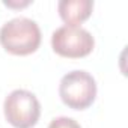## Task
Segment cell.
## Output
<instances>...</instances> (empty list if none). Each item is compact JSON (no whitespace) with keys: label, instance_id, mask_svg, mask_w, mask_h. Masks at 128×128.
<instances>
[{"label":"cell","instance_id":"2","mask_svg":"<svg viewBox=\"0 0 128 128\" xmlns=\"http://www.w3.org/2000/svg\"><path fill=\"white\" fill-rule=\"evenodd\" d=\"M62 102L72 110H84L96 98V82L83 70H76L65 74L59 84Z\"/></svg>","mask_w":128,"mask_h":128},{"label":"cell","instance_id":"7","mask_svg":"<svg viewBox=\"0 0 128 128\" xmlns=\"http://www.w3.org/2000/svg\"><path fill=\"white\" fill-rule=\"evenodd\" d=\"M32 2L30 0H3V5L5 6H8V8H15V9H18V8H26V6H29Z\"/></svg>","mask_w":128,"mask_h":128},{"label":"cell","instance_id":"4","mask_svg":"<svg viewBox=\"0 0 128 128\" xmlns=\"http://www.w3.org/2000/svg\"><path fill=\"white\" fill-rule=\"evenodd\" d=\"M51 47L62 57L78 59L92 53L95 39L86 29L80 26H62L51 35Z\"/></svg>","mask_w":128,"mask_h":128},{"label":"cell","instance_id":"3","mask_svg":"<svg viewBox=\"0 0 128 128\" xmlns=\"http://www.w3.org/2000/svg\"><path fill=\"white\" fill-rule=\"evenodd\" d=\"M3 112L14 128H32L39 120L41 104L30 90L15 89L5 98Z\"/></svg>","mask_w":128,"mask_h":128},{"label":"cell","instance_id":"6","mask_svg":"<svg viewBox=\"0 0 128 128\" xmlns=\"http://www.w3.org/2000/svg\"><path fill=\"white\" fill-rule=\"evenodd\" d=\"M48 128H82L80 124L77 120H74L72 118H66V116H59L56 119H53L48 125Z\"/></svg>","mask_w":128,"mask_h":128},{"label":"cell","instance_id":"5","mask_svg":"<svg viewBox=\"0 0 128 128\" xmlns=\"http://www.w3.org/2000/svg\"><path fill=\"white\" fill-rule=\"evenodd\" d=\"M94 9L92 0H60L57 11L66 26H78L86 21Z\"/></svg>","mask_w":128,"mask_h":128},{"label":"cell","instance_id":"1","mask_svg":"<svg viewBox=\"0 0 128 128\" xmlns=\"http://www.w3.org/2000/svg\"><path fill=\"white\" fill-rule=\"evenodd\" d=\"M0 44L8 53L15 56L32 54L41 45V29L30 18H12L0 29Z\"/></svg>","mask_w":128,"mask_h":128}]
</instances>
